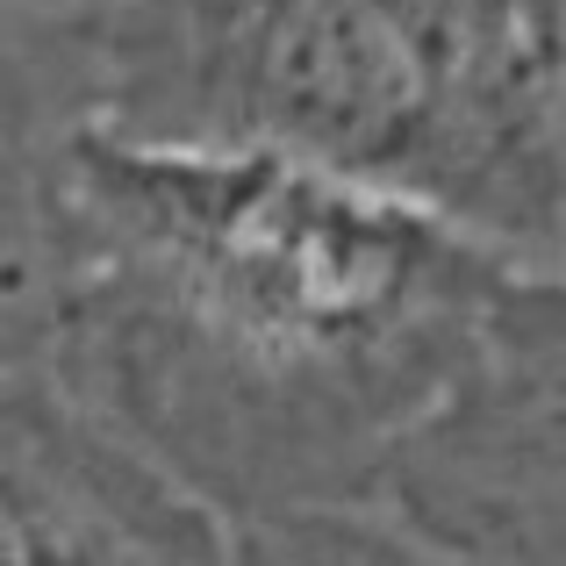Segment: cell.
<instances>
[{
  "label": "cell",
  "mask_w": 566,
  "mask_h": 566,
  "mask_svg": "<svg viewBox=\"0 0 566 566\" xmlns=\"http://www.w3.org/2000/svg\"><path fill=\"white\" fill-rule=\"evenodd\" d=\"M559 273L280 158L51 123L36 359L237 531L366 516L502 374L559 359Z\"/></svg>",
  "instance_id": "1"
},
{
  "label": "cell",
  "mask_w": 566,
  "mask_h": 566,
  "mask_svg": "<svg viewBox=\"0 0 566 566\" xmlns=\"http://www.w3.org/2000/svg\"><path fill=\"white\" fill-rule=\"evenodd\" d=\"M14 43L51 123L280 158L566 259V0H86Z\"/></svg>",
  "instance_id": "2"
},
{
  "label": "cell",
  "mask_w": 566,
  "mask_h": 566,
  "mask_svg": "<svg viewBox=\"0 0 566 566\" xmlns=\"http://www.w3.org/2000/svg\"><path fill=\"white\" fill-rule=\"evenodd\" d=\"M237 524L80 401L36 352L0 359V566H230Z\"/></svg>",
  "instance_id": "3"
},
{
  "label": "cell",
  "mask_w": 566,
  "mask_h": 566,
  "mask_svg": "<svg viewBox=\"0 0 566 566\" xmlns=\"http://www.w3.org/2000/svg\"><path fill=\"white\" fill-rule=\"evenodd\" d=\"M43 151H51V108L22 65L14 22L0 14V359L36 352Z\"/></svg>",
  "instance_id": "4"
},
{
  "label": "cell",
  "mask_w": 566,
  "mask_h": 566,
  "mask_svg": "<svg viewBox=\"0 0 566 566\" xmlns=\"http://www.w3.org/2000/svg\"><path fill=\"white\" fill-rule=\"evenodd\" d=\"M230 566H452L380 516H280V524H244Z\"/></svg>",
  "instance_id": "5"
}]
</instances>
